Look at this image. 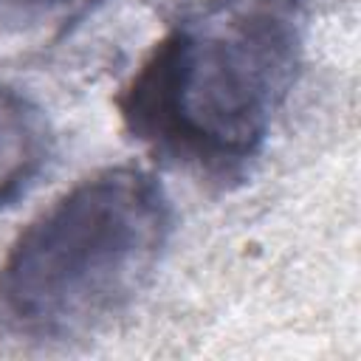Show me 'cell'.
<instances>
[{
  "instance_id": "cell-1",
  "label": "cell",
  "mask_w": 361,
  "mask_h": 361,
  "mask_svg": "<svg viewBox=\"0 0 361 361\" xmlns=\"http://www.w3.org/2000/svg\"><path fill=\"white\" fill-rule=\"evenodd\" d=\"M305 42L307 0H197L121 90V121L175 166L237 178L290 96Z\"/></svg>"
},
{
  "instance_id": "cell-2",
  "label": "cell",
  "mask_w": 361,
  "mask_h": 361,
  "mask_svg": "<svg viewBox=\"0 0 361 361\" xmlns=\"http://www.w3.org/2000/svg\"><path fill=\"white\" fill-rule=\"evenodd\" d=\"M169 237L172 206L152 172L99 169L17 234L0 262V316L31 338L87 336L149 285Z\"/></svg>"
},
{
  "instance_id": "cell-3",
  "label": "cell",
  "mask_w": 361,
  "mask_h": 361,
  "mask_svg": "<svg viewBox=\"0 0 361 361\" xmlns=\"http://www.w3.org/2000/svg\"><path fill=\"white\" fill-rule=\"evenodd\" d=\"M51 124L37 102L0 82V212L11 206L48 166Z\"/></svg>"
},
{
  "instance_id": "cell-4",
  "label": "cell",
  "mask_w": 361,
  "mask_h": 361,
  "mask_svg": "<svg viewBox=\"0 0 361 361\" xmlns=\"http://www.w3.org/2000/svg\"><path fill=\"white\" fill-rule=\"evenodd\" d=\"M104 0H0V42L51 48L62 42Z\"/></svg>"
}]
</instances>
